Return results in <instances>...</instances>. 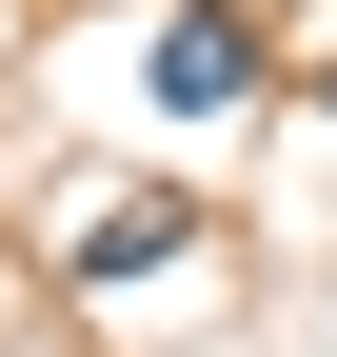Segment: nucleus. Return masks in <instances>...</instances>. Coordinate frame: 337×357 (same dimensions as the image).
<instances>
[{
	"instance_id": "obj_2",
	"label": "nucleus",
	"mask_w": 337,
	"mask_h": 357,
	"mask_svg": "<svg viewBox=\"0 0 337 357\" xmlns=\"http://www.w3.org/2000/svg\"><path fill=\"white\" fill-rule=\"evenodd\" d=\"M179 258H198V218H179V199H119L100 238H79V278L119 298V278H179Z\"/></svg>"
},
{
	"instance_id": "obj_5",
	"label": "nucleus",
	"mask_w": 337,
	"mask_h": 357,
	"mask_svg": "<svg viewBox=\"0 0 337 357\" xmlns=\"http://www.w3.org/2000/svg\"><path fill=\"white\" fill-rule=\"evenodd\" d=\"M318 119H337V60H318Z\"/></svg>"
},
{
	"instance_id": "obj_1",
	"label": "nucleus",
	"mask_w": 337,
	"mask_h": 357,
	"mask_svg": "<svg viewBox=\"0 0 337 357\" xmlns=\"http://www.w3.org/2000/svg\"><path fill=\"white\" fill-rule=\"evenodd\" d=\"M139 100L159 119H238L258 100V0H159L139 20Z\"/></svg>"
},
{
	"instance_id": "obj_4",
	"label": "nucleus",
	"mask_w": 337,
	"mask_h": 357,
	"mask_svg": "<svg viewBox=\"0 0 337 357\" xmlns=\"http://www.w3.org/2000/svg\"><path fill=\"white\" fill-rule=\"evenodd\" d=\"M0 298H20V238H0Z\"/></svg>"
},
{
	"instance_id": "obj_3",
	"label": "nucleus",
	"mask_w": 337,
	"mask_h": 357,
	"mask_svg": "<svg viewBox=\"0 0 337 357\" xmlns=\"http://www.w3.org/2000/svg\"><path fill=\"white\" fill-rule=\"evenodd\" d=\"M258 20H318V0H258Z\"/></svg>"
}]
</instances>
